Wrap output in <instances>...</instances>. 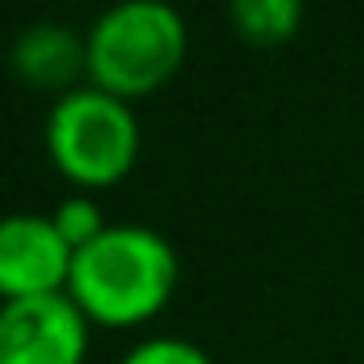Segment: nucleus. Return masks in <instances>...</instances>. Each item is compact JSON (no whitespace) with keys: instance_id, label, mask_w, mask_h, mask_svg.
<instances>
[{"instance_id":"nucleus-1","label":"nucleus","mask_w":364,"mask_h":364,"mask_svg":"<svg viewBox=\"0 0 364 364\" xmlns=\"http://www.w3.org/2000/svg\"><path fill=\"white\" fill-rule=\"evenodd\" d=\"M181 286L176 247L145 223H110L75 251L67 294L95 329H137L165 314Z\"/></svg>"},{"instance_id":"nucleus-2","label":"nucleus","mask_w":364,"mask_h":364,"mask_svg":"<svg viewBox=\"0 0 364 364\" xmlns=\"http://www.w3.org/2000/svg\"><path fill=\"white\" fill-rule=\"evenodd\" d=\"M188 55V24L168 0H114L87 32V82L114 98L157 95Z\"/></svg>"},{"instance_id":"nucleus-3","label":"nucleus","mask_w":364,"mask_h":364,"mask_svg":"<svg viewBox=\"0 0 364 364\" xmlns=\"http://www.w3.org/2000/svg\"><path fill=\"white\" fill-rule=\"evenodd\" d=\"M43 145L63 181L79 192H102L134 173L141 157V122L134 102L87 82L55 98L43 126Z\"/></svg>"},{"instance_id":"nucleus-4","label":"nucleus","mask_w":364,"mask_h":364,"mask_svg":"<svg viewBox=\"0 0 364 364\" xmlns=\"http://www.w3.org/2000/svg\"><path fill=\"white\" fill-rule=\"evenodd\" d=\"M90 329L71 294L0 301V364H87Z\"/></svg>"},{"instance_id":"nucleus-5","label":"nucleus","mask_w":364,"mask_h":364,"mask_svg":"<svg viewBox=\"0 0 364 364\" xmlns=\"http://www.w3.org/2000/svg\"><path fill=\"white\" fill-rule=\"evenodd\" d=\"M75 251L55 220L40 212H12L0 220V301L67 294Z\"/></svg>"},{"instance_id":"nucleus-6","label":"nucleus","mask_w":364,"mask_h":364,"mask_svg":"<svg viewBox=\"0 0 364 364\" xmlns=\"http://www.w3.org/2000/svg\"><path fill=\"white\" fill-rule=\"evenodd\" d=\"M9 63L12 75L28 87L67 95L87 75V36L63 24H32L12 40Z\"/></svg>"},{"instance_id":"nucleus-7","label":"nucleus","mask_w":364,"mask_h":364,"mask_svg":"<svg viewBox=\"0 0 364 364\" xmlns=\"http://www.w3.org/2000/svg\"><path fill=\"white\" fill-rule=\"evenodd\" d=\"M231 28L255 48H278L301 28L306 0H228Z\"/></svg>"},{"instance_id":"nucleus-8","label":"nucleus","mask_w":364,"mask_h":364,"mask_svg":"<svg viewBox=\"0 0 364 364\" xmlns=\"http://www.w3.org/2000/svg\"><path fill=\"white\" fill-rule=\"evenodd\" d=\"M51 220H55L59 235L67 239V247L71 251H82L87 243H95L98 235H102L110 223H106V212L102 204H98L90 192H79V196H67L63 204L51 212Z\"/></svg>"},{"instance_id":"nucleus-9","label":"nucleus","mask_w":364,"mask_h":364,"mask_svg":"<svg viewBox=\"0 0 364 364\" xmlns=\"http://www.w3.org/2000/svg\"><path fill=\"white\" fill-rule=\"evenodd\" d=\"M118 364H212V356L184 337H145Z\"/></svg>"}]
</instances>
